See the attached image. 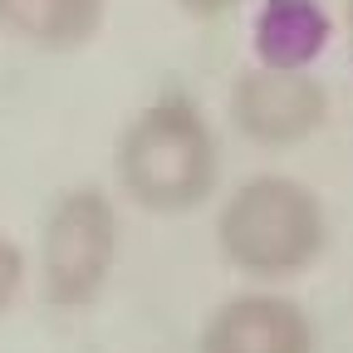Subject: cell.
<instances>
[{"label":"cell","instance_id":"1","mask_svg":"<svg viewBox=\"0 0 353 353\" xmlns=\"http://www.w3.org/2000/svg\"><path fill=\"white\" fill-rule=\"evenodd\" d=\"M216 245L250 280L304 275L329 245V216L314 187L285 172H255L221 201Z\"/></svg>","mask_w":353,"mask_h":353},{"label":"cell","instance_id":"2","mask_svg":"<svg viewBox=\"0 0 353 353\" xmlns=\"http://www.w3.org/2000/svg\"><path fill=\"white\" fill-rule=\"evenodd\" d=\"M118 187L157 216L196 211L221 176V152L206 113L192 99H157L118 132Z\"/></svg>","mask_w":353,"mask_h":353},{"label":"cell","instance_id":"3","mask_svg":"<svg viewBox=\"0 0 353 353\" xmlns=\"http://www.w3.org/2000/svg\"><path fill=\"white\" fill-rule=\"evenodd\" d=\"M118 260V211L103 187H69L54 196L39 231V294L54 309H88Z\"/></svg>","mask_w":353,"mask_h":353},{"label":"cell","instance_id":"4","mask_svg":"<svg viewBox=\"0 0 353 353\" xmlns=\"http://www.w3.org/2000/svg\"><path fill=\"white\" fill-rule=\"evenodd\" d=\"M226 113L241 138L255 148H294L309 143L329 118V88L309 69H270L250 64L236 74Z\"/></svg>","mask_w":353,"mask_h":353},{"label":"cell","instance_id":"5","mask_svg":"<svg viewBox=\"0 0 353 353\" xmlns=\"http://www.w3.org/2000/svg\"><path fill=\"white\" fill-rule=\"evenodd\" d=\"M196 353H314V324L299 299L245 290L206 314Z\"/></svg>","mask_w":353,"mask_h":353},{"label":"cell","instance_id":"6","mask_svg":"<svg viewBox=\"0 0 353 353\" xmlns=\"http://www.w3.org/2000/svg\"><path fill=\"white\" fill-rule=\"evenodd\" d=\"M334 39V15L324 0H260L250 20L255 64L270 69H314Z\"/></svg>","mask_w":353,"mask_h":353},{"label":"cell","instance_id":"7","mask_svg":"<svg viewBox=\"0 0 353 353\" xmlns=\"http://www.w3.org/2000/svg\"><path fill=\"white\" fill-rule=\"evenodd\" d=\"M108 20V0H0V39L30 50H83Z\"/></svg>","mask_w":353,"mask_h":353},{"label":"cell","instance_id":"8","mask_svg":"<svg viewBox=\"0 0 353 353\" xmlns=\"http://www.w3.org/2000/svg\"><path fill=\"white\" fill-rule=\"evenodd\" d=\"M25 275H30V260H25V245L10 241L6 231H0V319L15 309L20 290H25Z\"/></svg>","mask_w":353,"mask_h":353},{"label":"cell","instance_id":"9","mask_svg":"<svg viewBox=\"0 0 353 353\" xmlns=\"http://www.w3.org/2000/svg\"><path fill=\"white\" fill-rule=\"evenodd\" d=\"M236 6H245V0H176V10H187L196 20H216V15H226Z\"/></svg>","mask_w":353,"mask_h":353},{"label":"cell","instance_id":"10","mask_svg":"<svg viewBox=\"0 0 353 353\" xmlns=\"http://www.w3.org/2000/svg\"><path fill=\"white\" fill-rule=\"evenodd\" d=\"M343 39H348V54H353V0H343Z\"/></svg>","mask_w":353,"mask_h":353}]
</instances>
